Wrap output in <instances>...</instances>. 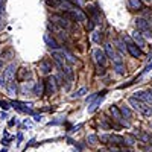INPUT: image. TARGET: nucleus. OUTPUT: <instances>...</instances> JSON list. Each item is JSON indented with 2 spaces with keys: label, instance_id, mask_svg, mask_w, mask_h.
Instances as JSON below:
<instances>
[{
  "label": "nucleus",
  "instance_id": "nucleus-1",
  "mask_svg": "<svg viewBox=\"0 0 152 152\" xmlns=\"http://www.w3.org/2000/svg\"><path fill=\"white\" fill-rule=\"evenodd\" d=\"M128 102H129V105H131V107H132L135 111L142 113L143 116H146V117H149L151 114H152V110H151V107H148L145 102H142L140 99H137V97L131 96V97L128 99Z\"/></svg>",
  "mask_w": 152,
  "mask_h": 152
},
{
  "label": "nucleus",
  "instance_id": "nucleus-2",
  "mask_svg": "<svg viewBox=\"0 0 152 152\" xmlns=\"http://www.w3.org/2000/svg\"><path fill=\"white\" fill-rule=\"evenodd\" d=\"M49 31H52V34L55 35V38H58V40H61V41H66V40H67V32H66V29L59 28L58 24H55L53 21H49Z\"/></svg>",
  "mask_w": 152,
  "mask_h": 152
},
{
  "label": "nucleus",
  "instance_id": "nucleus-3",
  "mask_svg": "<svg viewBox=\"0 0 152 152\" xmlns=\"http://www.w3.org/2000/svg\"><path fill=\"white\" fill-rule=\"evenodd\" d=\"M44 87H46V94L52 96V94L56 93V90H58L59 85H58V82H56L55 76H49V78L44 81Z\"/></svg>",
  "mask_w": 152,
  "mask_h": 152
},
{
  "label": "nucleus",
  "instance_id": "nucleus-4",
  "mask_svg": "<svg viewBox=\"0 0 152 152\" xmlns=\"http://www.w3.org/2000/svg\"><path fill=\"white\" fill-rule=\"evenodd\" d=\"M50 21H53L55 24H58L59 28H62V29H69L70 28V21H69V18L62 14V15H56V14H53L52 17H50Z\"/></svg>",
  "mask_w": 152,
  "mask_h": 152
},
{
  "label": "nucleus",
  "instance_id": "nucleus-5",
  "mask_svg": "<svg viewBox=\"0 0 152 152\" xmlns=\"http://www.w3.org/2000/svg\"><path fill=\"white\" fill-rule=\"evenodd\" d=\"M15 72H17V66H15V62H11V64L3 70V75H5V79L6 82H12V81H15Z\"/></svg>",
  "mask_w": 152,
  "mask_h": 152
},
{
  "label": "nucleus",
  "instance_id": "nucleus-6",
  "mask_svg": "<svg viewBox=\"0 0 152 152\" xmlns=\"http://www.w3.org/2000/svg\"><path fill=\"white\" fill-rule=\"evenodd\" d=\"M113 62H114V70H116V73L120 75V76L125 75V64H123V59H122V55L120 53H116Z\"/></svg>",
  "mask_w": 152,
  "mask_h": 152
},
{
  "label": "nucleus",
  "instance_id": "nucleus-7",
  "mask_svg": "<svg viewBox=\"0 0 152 152\" xmlns=\"http://www.w3.org/2000/svg\"><path fill=\"white\" fill-rule=\"evenodd\" d=\"M93 56H94V59H96V62H97V66H105L107 64V53H105V50H102V49H94V52H93Z\"/></svg>",
  "mask_w": 152,
  "mask_h": 152
},
{
  "label": "nucleus",
  "instance_id": "nucleus-8",
  "mask_svg": "<svg viewBox=\"0 0 152 152\" xmlns=\"http://www.w3.org/2000/svg\"><path fill=\"white\" fill-rule=\"evenodd\" d=\"M134 97L140 99L146 105H152V91H135Z\"/></svg>",
  "mask_w": 152,
  "mask_h": 152
},
{
  "label": "nucleus",
  "instance_id": "nucleus-9",
  "mask_svg": "<svg viewBox=\"0 0 152 152\" xmlns=\"http://www.w3.org/2000/svg\"><path fill=\"white\" fill-rule=\"evenodd\" d=\"M105 94H107V91H105V90H104V91H100L99 97H97L96 100H93V102H91L90 105H88V108H87V110H88V113H94V111H96V110L99 108V105L104 102V99H105Z\"/></svg>",
  "mask_w": 152,
  "mask_h": 152
},
{
  "label": "nucleus",
  "instance_id": "nucleus-10",
  "mask_svg": "<svg viewBox=\"0 0 152 152\" xmlns=\"http://www.w3.org/2000/svg\"><path fill=\"white\" fill-rule=\"evenodd\" d=\"M44 43H46V46H49L52 50H58V47H59V46H58V41H56V38L52 37L50 31L44 34Z\"/></svg>",
  "mask_w": 152,
  "mask_h": 152
},
{
  "label": "nucleus",
  "instance_id": "nucleus-11",
  "mask_svg": "<svg viewBox=\"0 0 152 152\" xmlns=\"http://www.w3.org/2000/svg\"><path fill=\"white\" fill-rule=\"evenodd\" d=\"M126 50H128V53H129L132 58H140V56L143 55L142 49L138 47V46H135V44H132V43H129L128 46H126Z\"/></svg>",
  "mask_w": 152,
  "mask_h": 152
},
{
  "label": "nucleus",
  "instance_id": "nucleus-12",
  "mask_svg": "<svg viewBox=\"0 0 152 152\" xmlns=\"http://www.w3.org/2000/svg\"><path fill=\"white\" fill-rule=\"evenodd\" d=\"M110 113L113 114V117H114V120H116V122H120V123H123V125L128 126V122H123V119H122V111H120V108H117L116 105H111V107H110Z\"/></svg>",
  "mask_w": 152,
  "mask_h": 152
},
{
  "label": "nucleus",
  "instance_id": "nucleus-13",
  "mask_svg": "<svg viewBox=\"0 0 152 152\" xmlns=\"http://www.w3.org/2000/svg\"><path fill=\"white\" fill-rule=\"evenodd\" d=\"M46 93V87H44V82H37L35 85H34V93L32 94H35V96H38V97H41L43 94Z\"/></svg>",
  "mask_w": 152,
  "mask_h": 152
},
{
  "label": "nucleus",
  "instance_id": "nucleus-14",
  "mask_svg": "<svg viewBox=\"0 0 152 152\" xmlns=\"http://www.w3.org/2000/svg\"><path fill=\"white\" fill-rule=\"evenodd\" d=\"M132 38H134V41L137 43V46L138 47H145V44H146V41H145V38H143V35H142V32H138V31H135L134 34H132Z\"/></svg>",
  "mask_w": 152,
  "mask_h": 152
},
{
  "label": "nucleus",
  "instance_id": "nucleus-15",
  "mask_svg": "<svg viewBox=\"0 0 152 152\" xmlns=\"http://www.w3.org/2000/svg\"><path fill=\"white\" fill-rule=\"evenodd\" d=\"M128 6L131 11H142L143 9V2L142 0H128Z\"/></svg>",
  "mask_w": 152,
  "mask_h": 152
},
{
  "label": "nucleus",
  "instance_id": "nucleus-16",
  "mask_svg": "<svg viewBox=\"0 0 152 152\" xmlns=\"http://www.w3.org/2000/svg\"><path fill=\"white\" fill-rule=\"evenodd\" d=\"M6 90H8V94L11 97H15L17 96V91H18V87H17V82L15 81H12L6 85Z\"/></svg>",
  "mask_w": 152,
  "mask_h": 152
},
{
  "label": "nucleus",
  "instance_id": "nucleus-17",
  "mask_svg": "<svg viewBox=\"0 0 152 152\" xmlns=\"http://www.w3.org/2000/svg\"><path fill=\"white\" fill-rule=\"evenodd\" d=\"M135 26H137V31L138 32H143V31L149 29V23L145 18H137L135 20Z\"/></svg>",
  "mask_w": 152,
  "mask_h": 152
},
{
  "label": "nucleus",
  "instance_id": "nucleus-18",
  "mask_svg": "<svg viewBox=\"0 0 152 152\" xmlns=\"http://www.w3.org/2000/svg\"><path fill=\"white\" fill-rule=\"evenodd\" d=\"M38 69H40V72L43 75H49L52 72V66H50V62H47V61H41L40 64H38Z\"/></svg>",
  "mask_w": 152,
  "mask_h": 152
},
{
  "label": "nucleus",
  "instance_id": "nucleus-19",
  "mask_svg": "<svg viewBox=\"0 0 152 152\" xmlns=\"http://www.w3.org/2000/svg\"><path fill=\"white\" fill-rule=\"evenodd\" d=\"M104 50H105V53H107L108 58L114 59V56H116V52H114V49H113V44L105 43V44H104Z\"/></svg>",
  "mask_w": 152,
  "mask_h": 152
},
{
  "label": "nucleus",
  "instance_id": "nucleus-20",
  "mask_svg": "<svg viewBox=\"0 0 152 152\" xmlns=\"http://www.w3.org/2000/svg\"><path fill=\"white\" fill-rule=\"evenodd\" d=\"M120 111H122V116H125L128 120L132 119V113H131V110L128 107H120Z\"/></svg>",
  "mask_w": 152,
  "mask_h": 152
},
{
  "label": "nucleus",
  "instance_id": "nucleus-21",
  "mask_svg": "<svg viewBox=\"0 0 152 152\" xmlns=\"http://www.w3.org/2000/svg\"><path fill=\"white\" fill-rule=\"evenodd\" d=\"M91 40L99 44L100 41H102V32H100V31H94V32L91 34Z\"/></svg>",
  "mask_w": 152,
  "mask_h": 152
},
{
  "label": "nucleus",
  "instance_id": "nucleus-22",
  "mask_svg": "<svg viewBox=\"0 0 152 152\" xmlns=\"http://www.w3.org/2000/svg\"><path fill=\"white\" fill-rule=\"evenodd\" d=\"M123 145H126V146H134V145H135L134 137H132V135H125V137H123Z\"/></svg>",
  "mask_w": 152,
  "mask_h": 152
},
{
  "label": "nucleus",
  "instance_id": "nucleus-23",
  "mask_svg": "<svg viewBox=\"0 0 152 152\" xmlns=\"http://www.w3.org/2000/svg\"><path fill=\"white\" fill-rule=\"evenodd\" d=\"M62 52H64V56H66V61L69 62V64H75V62H76V58L69 52V50H62Z\"/></svg>",
  "mask_w": 152,
  "mask_h": 152
},
{
  "label": "nucleus",
  "instance_id": "nucleus-24",
  "mask_svg": "<svg viewBox=\"0 0 152 152\" xmlns=\"http://www.w3.org/2000/svg\"><path fill=\"white\" fill-rule=\"evenodd\" d=\"M87 142L90 143V145H96V143L99 142V137H97L96 134H90V135L87 137Z\"/></svg>",
  "mask_w": 152,
  "mask_h": 152
},
{
  "label": "nucleus",
  "instance_id": "nucleus-25",
  "mask_svg": "<svg viewBox=\"0 0 152 152\" xmlns=\"http://www.w3.org/2000/svg\"><path fill=\"white\" fill-rule=\"evenodd\" d=\"M110 142H111V143H116V145H119V143H123V137H120V135H113V134H111Z\"/></svg>",
  "mask_w": 152,
  "mask_h": 152
},
{
  "label": "nucleus",
  "instance_id": "nucleus-26",
  "mask_svg": "<svg viewBox=\"0 0 152 152\" xmlns=\"http://www.w3.org/2000/svg\"><path fill=\"white\" fill-rule=\"evenodd\" d=\"M87 91H88V90H87L85 87H81L79 90L73 94V97H82V96H85V94H87Z\"/></svg>",
  "mask_w": 152,
  "mask_h": 152
},
{
  "label": "nucleus",
  "instance_id": "nucleus-27",
  "mask_svg": "<svg viewBox=\"0 0 152 152\" xmlns=\"http://www.w3.org/2000/svg\"><path fill=\"white\" fill-rule=\"evenodd\" d=\"M46 3H47L49 6H52V8H58V6L62 5L61 0H46Z\"/></svg>",
  "mask_w": 152,
  "mask_h": 152
},
{
  "label": "nucleus",
  "instance_id": "nucleus-28",
  "mask_svg": "<svg viewBox=\"0 0 152 152\" xmlns=\"http://www.w3.org/2000/svg\"><path fill=\"white\" fill-rule=\"evenodd\" d=\"M8 85V82H6V79H5V75H3V72L0 73V88H3V87H6Z\"/></svg>",
  "mask_w": 152,
  "mask_h": 152
},
{
  "label": "nucleus",
  "instance_id": "nucleus-29",
  "mask_svg": "<svg viewBox=\"0 0 152 152\" xmlns=\"http://www.w3.org/2000/svg\"><path fill=\"white\" fill-rule=\"evenodd\" d=\"M99 94H100V93H94V94H91V96H88V97H87V104H91L93 100H96V99L99 97Z\"/></svg>",
  "mask_w": 152,
  "mask_h": 152
},
{
  "label": "nucleus",
  "instance_id": "nucleus-30",
  "mask_svg": "<svg viewBox=\"0 0 152 152\" xmlns=\"http://www.w3.org/2000/svg\"><path fill=\"white\" fill-rule=\"evenodd\" d=\"M142 35H143V38H149V40H151V38H152V31H151V28L146 29V31H143Z\"/></svg>",
  "mask_w": 152,
  "mask_h": 152
},
{
  "label": "nucleus",
  "instance_id": "nucleus-31",
  "mask_svg": "<svg viewBox=\"0 0 152 152\" xmlns=\"http://www.w3.org/2000/svg\"><path fill=\"white\" fill-rule=\"evenodd\" d=\"M110 138H111V134H104V135H100V142L107 143V142H110Z\"/></svg>",
  "mask_w": 152,
  "mask_h": 152
},
{
  "label": "nucleus",
  "instance_id": "nucleus-32",
  "mask_svg": "<svg viewBox=\"0 0 152 152\" xmlns=\"http://www.w3.org/2000/svg\"><path fill=\"white\" fill-rule=\"evenodd\" d=\"M0 107H2V108H3L5 111H6V110H9V108H11L12 105H11L9 102H5V100H2V102H0Z\"/></svg>",
  "mask_w": 152,
  "mask_h": 152
},
{
  "label": "nucleus",
  "instance_id": "nucleus-33",
  "mask_svg": "<svg viewBox=\"0 0 152 152\" xmlns=\"http://www.w3.org/2000/svg\"><path fill=\"white\" fill-rule=\"evenodd\" d=\"M26 73L29 75L28 69H24V67H23V69H20V78H18V79H24V76H26Z\"/></svg>",
  "mask_w": 152,
  "mask_h": 152
},
{
  "label": "nucleus",
  "instance_id": "nucleus-34",
  "mask_svg": "<svg viewBox=\"0 0 152 152\" xmlns=\"http://www.w3.org/2000/svg\"><path fill=\"white\" fill-rule=\"evenodd\" d=\"M117 47H119V52H120V55H123V53H125V47H123L122 41H117Z\"/></svg>",
  "mask_w": 152,
  "mask_h": 152
},
{
  "label": "nucleus",
  "instance_id": "nucleus-35",
  "mask_svg": "<svg viewBox=\"0 0 152 152\" xmlns=\"http://www.w3.org/2000/svg\"><path fill=\"white\" fill-rule=\"evenodd\" d=\"M61 2H66V3H70L73 6H78V2H76V0H61Z\"/></svg>",
  "mask_w": 152,
  "mask_h": 152
},
{
  "label": "nucleus",
  "instance_id": "nucleus-36",
  "mask_svg": "<svg viewBox=\"0 0 152 152\" xmlns=\"http://www.w3.org/2000/svg\"><path fill=\"white\" fill-rule=\"evenodd\" d=\"M97 73L99 75H105V69L102 66H97Z\"/></svg>",
  "mask_w": 152,
  "mask_h": 152
},
{
  "label": "nucleus",
  "instance_id": "nucleus-37",
  "mask_svg": "<svg viewBox=\"0 0 152 152\" xmlns=\"http://www.w3.org/2000/svg\"><path fill=\"white\" fill-rule=\"evenodd\" d=\"M41 119H43L41 114H34V120H35V122H41Z\"/></svg>",
  "mask_w": 152,
  "mask_h": 152
},
{
  "label": "nucleus",
  "instance_id": "nucleus-38",
  "mask_svg": "<svg viewBox=\"0 0 152 152\" xmlns=\"http://www.w3.org/2000/svg\"><path fill=\"white\" fill-rule=\"evenodd\" d=\"M108 152H122V151H120V149H119V148H117V146H111V148H110V151H108Z\"/></svg>",
  "mask_w": 152,
  "mask_h": 152
},
{
  "label": "nucleus",
  "instance_id": "nucleus-39",
  "mask_svg": "<svg viewBox=\"0 0 152 152\" xmlns=\"http://www.w3.org/2000/svg\"><path fill=\"white\" fill-rule=\"evenodd\" d=\"M21 138H23V134H21V132H20V134H18V135H17V140H18V142H21Z\"/></svg>",
  "mask_w": 152,
  "mask_h": 152
},
{
  "label": "nucleus",
  "instance_id": "nucleus-40",
  "mask_svg": "<svg viewBox=\"0 0 152 152\" xmlns=\"http://www.w3.org/2000/svg\"><path fill=\"white\" fill-rule=\"evenodd\" d=\"M2 69H3V62L0 61V70H2ZM0 73H2V72H0Z\"/></svg>",
  "mask_w": 152,
  "mask_h": 152
},
{
  "label": "nucleus",
  "instance_id": "nucleus-41",
  "mask_svg": "<svg viewBox=\"0 0 152 152\" xmlns=\"http://www.w3.org/2000/svg\"><path fill=\"white\" fill-rule=\"evenodd\" d=\"M143 2H148V3H149V2H151V0H143Z\"/></svg>",
  "mask_w": 152,
  "mask_h": 152
},
{
  "label": "nucleus",
  "instance_id": "nucleus-42",
  "mask_svg": "<svg viewBox=\"0 0 152 152\" xmlns=\"http://www.w3.org/2000/svg\"><path fill=\"white\" fill-rule=\"evenodd\" d=\"M151 146H152V137H151Z\"/></svg>",
  "mask_w": 152,
  "mask_h": 152
},
{
  "label": "nucleus",
  "instance_id": "nucleus-43",
  "mask_svg": "<svg viewBox=\"0 0 152 152\" xmlns=\"http://www.w3.org/2000/svg\"><path fill=\"white\" fill-rule=\"evenodd\" d=\"M0 28H2V21H0Z\"/></svg>",
  "mask_w": 152,
  "mask_h": 152
},
{
  "label": "nucleus",
  "instance_id": "nucleus-44",
  "mask_svg": "<svg viewBox=\"0 0 152 152\" xmlns=\"http://www.w3.org/2000/svg\"><path fill=\"white\" fill-rule=\"evenodd\" d=\"M151 110H152V105H151Z\"/></svg>",
  "mask_w": 152,
  "mask_h": 152
}]
</instances>
